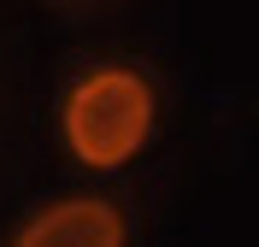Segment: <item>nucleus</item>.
<instances>
[{
	"mask_svg": "<svg viewBox=\"0 0 259 247\" xmlns=\"http://www.w3.org/2000/svg\"><path fill=\"white\" fill-rule=\"evenodd\" d=\"M124 241H130L124 212L100 194H71L59 206H41L12 235V247H124Z\"/></svg>",
	"mask_w": 259,
	"mask_h": 247,
	"instance_id": "f03ea898",
	"label": "nucleus"
},
{
	"mask_svg": "<svg viewBox=\"0 0 259 247\" xmlns=\"http://www.w3.org/2000/svg\"><path fill=\"white\" fill-rule=\"evenodd\" d=\"M153 112H159V100H153V82L142 71L100 65V71L71 82V94L59 106V135H65V147H71L77 165L118 171V165H130L147 147Z\"/></svg>",
	"mask_w": 259,
	"mask_h": 247,
	"instance_id": "f257e3e1",
	"label": "nucleus"
}]
</instances>
